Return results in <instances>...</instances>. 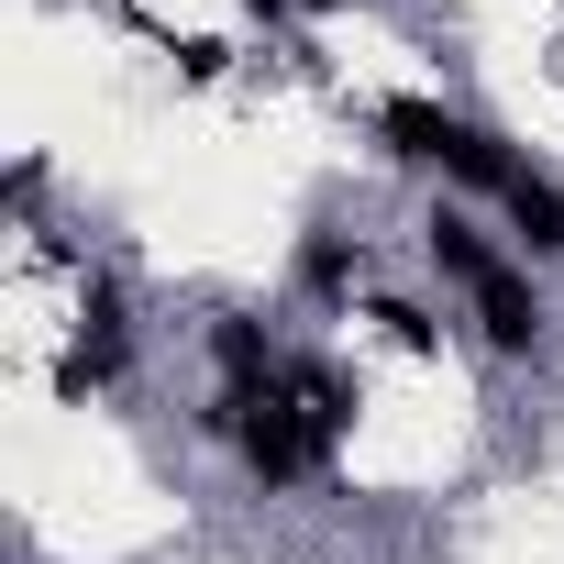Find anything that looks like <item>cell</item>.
I'll return each instance as SVG.
<instances>
[{"mask_svg":"<svg viewBox=\"0 0 564 564\" xmlns=\"http://www.w3.org/2000/svg\"><path fill=\"white\" fill-rule=\"evenodd\" d=\"M199 432H210V443H232V454H243V476H254L265 498L333 465V454H322V432H311V410H300L289 388H210Z\"/></svg>","mask_w":564,"mask_h":564,"instance_id":"6da1fadb","label":"cell"},{"mask_svg":"<svg viewBox=\"0 0 564 564\" xmlns=\"http://www.w3.org/2000/svg\"><path fill=\"white\" fill-rule=\"evenodd\" d=\"M377 133H388L399 166H443V177L476 188V199H498V188L520 177V155H509L476 111H454V100H377Z\"/></svg>","mask_w":564,"mask_h":564,"instance_id":"7a4b0ae2","label":"cell"},{"mask_svg":"<svg viewBox=\"0 0 564 564\" xmlns=\"http://www.w3.org/2000/svg\"><path fill=\"white\" fill-rule=\"evenodd\" d=\"M465 311H476V344H487L498 366H531V355L553 344V300H542L531 265H487L476 289H465Z\"/></svg>","mask_w":564,"mask_h":564,"instance_id":"3957f363","label":"cell"},{"mask_svg":"<svg viewBox=\"0 0 564 564\" xmlns=\"http://www.w3.org/2000/svg\"><path fill=\"white\" fill-rule=\"evenodd\" d=\"M366 265H377V254H366V232H311V243H300V300L355 322V300H366Z\"/></svg>","mask_w":564,"mask_h":564,"instance_id":"277c9868","label":"cell"},{"mask_svg":"<svg viewBox=\"0 0 564 564\" xmlns=\"http://www.w3.org/2000/svg\"><path fill=\"white\" fill-rule=\"evenodd\" d=\"M276 388H289V399L311 410V432H322V454H333V443L355 432V410H366V388H355V377H344L333 355H289V366H276Z\"/></svg>","mask_w":564,"mask_h":564,"instance_id":"5b68a950","label":"cell"},{"mask_svg":"<svg viewBox=\"0 0 564 564\" xmlns=\"http://www.w3.org/2000/svg\"><path fill=\"white\" fill-rule=\"evenodd\" d=\"M498 210H509V243H520L531 265H564V188H553L542 166H520V177L498 188Z\"/></svg>","mask_w":564,"mask_h":564,"instance_id":"8992f818","label":"cell"},{"mask_svg":"<svg viewBox=\"0 0 564 564\" xmlns=\"http://www.w3.org/2000/svg\"><path fill=\"white\" fill-rule=\"evenodd\" d=\"M421 265H432V276H454V289H476V276H487V265H509V254H498L454 199H432V210H421Z\"/></svg>","mask_w":564,"mask_h":564,"instance_id":"52a82bcc","label":"cell"},{"mask_svg":"<svg viewBox=\"0 0 564 564\" xmlns=\"http://www.w3.org/2000/svg\"><path fill=\"white\" fill-rule=\"evenodd\" d=\"M210 366H221V388H276L289 355H276V333H265L254 311H221V322H210Z\"/></svg>","mask_w":564,"mask_h":564,"instance_id":"ba28073f","label":"cell"},{"mask_svg":"<svg viewBox=\"0 0 564 564\" xmlns=\"http://www.w3.org/2000/svg\"><path fill=\"white\" fill-rule=\"evenodd\" d=\"M366 322H377L399 355H443V322H432V300H410V289H377V300H366Z\"/></svg>","mask_w":564,"mask_h":564,"instance_id":"9c48e42d","label":"cell"},{"mask_svg":"<svg viewBox=\"0 0 564 564\" xmlns=\"http://www.w3.org/2000/svg\"><path fill=\"white\" fill-rule=\"evenodd\" d=\"M177 67H188V78H221V67H232V45H210V34H188V45H177Z\"/></svg>","mask_w":564,"mask_h":564,"instance_id":"30bf717a","label":"cell"},{"mask_svg":"<svg viewBox=\"0 0 564 564\" xmlns=\"http://www.w3.org/2000/svg\"><path fill=\"white\" fill-rule=\"evenodd\" d=\"M289 12H300V23H333V12H344V0H289Z\"/></svg>","mask_w":564,"mask_h":564,"instance_id":"8fae6325","label":"cell"},{"mask_svg":"<svg viewBox=\"0 0 564 564\" xmlns=\"http://www.w3.org/2000/svg\"><path fill=\"white\" fill-rule=\"evenodd\" d=\"M243 12H265V23H289V0H243Z\"/></svg>","mask_w":564,"mask_h":564,"instance_id":"7c38bea8","label":"cell"}]
</instances>
